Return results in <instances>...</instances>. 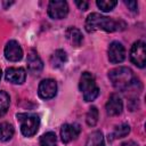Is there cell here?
Returning a JSON list of instances; mask_svg holds the SVG:
<instances>
[{
	"instance_id": "obj_1",
	"label": "cell",
	"mask_w": 146,
	"mask_h": 146,
	"mask_svg": "<svg viewBox=\"0 0 146 146\" xmlns=\"http://www.w3.org/2000/svg\"><path fill=\"white\" fill-rule=\"evenodd\" d=\"M125 26V23L121 19H113L97 13L90 14L86 19V30L88 32H94L98 30L105 32H116L124 30Z\"/></svg>"
},
{
	"instance_id": "obj_2",
	"label": "cell",
	"mask_w": 146,
	"mask_h": 146,
	"mask_svg": "<svg viewBox=\"0 0 146 146\" xmlns=\"http://www.w3.org/2000/svg\"><path fill=\"white\" fill-rule=\"evenodd\" d=\"M108 79L111 80L113 87L120 91H125L139 83L133 72L125 66H120L111 70L108 72Z\"/></svg>"
},
{
	"instance_id": "obj_3",
	"label": "cell",
	"mask_w": 146,
	"mask_h": 146,
	"mask_svg": "<svg viewBox=\"0 0 146 146\" xmlns=\"http://www.w3.org/2000/svg\"><path fill=\"white\" fill-rule=\"evenodd\" d=\"M79 88L83 94V99L86 102L95 100L99 95V88L96 84L95 78L89 72H83L80 78Z\"/></svg>"
},
{
	"instance_id": "obj_4",
	"label": "cell",
	"mask_w": 146,
	"mask_h": 146,
	"mask_svg": "<svg viewBox=\"0 0 146 146\" xmlns=\"http://www.w3.org/2000/svg\"><path fill=\"white\" fill-rule=\"evenodd\" d=\"M17 120L21 124V131L25 137H32L36 133L39 125H40V119L36 114L33 113H18L16 115Z\"/></svg>"
},
{
	"instance_id": "obj_5",
	"label": "cell",
	"mask_w": 146,
	"mask_h": 146,
	"mask_svg": "<svg viewBox=\"0 0 146 146\" xmlns=\"http://www.w3.org/2000/svg\"><path fill=\"white\" fill-rule=\"evenodd\" d=\"M130 59L136 66H138L140 68L145 67V64H146V46H145L144 41L138 40L132 44L131 50H130Z\"/></svg>"
},
{
	"instance_id": "obj_6",
	"label": "cell",
	"mask_w": 146,
	"mask_h": 146,
	"mask_svg": "<svg viewBox=\"0 0 146 146\" xmlns=\"http://www.w3.org/2000/svg\"><path fill=\"white\" fill-rule=\"evenodd\" d=\"M68 13V6L66 1L54 0L48 5V15L54 19H62Z\"/></svg>"
},
{
	"instance_id": "obj_7",
	"label": "cell",
	"mask_w": 146,
	"mask_h": 146,
	"mask_svg": "<svg viewBox=\"0 0 146 146\" xmlns=\"http://www.w3.org/2000/svg\"><path fill=\"white\" fill-rule=\"evenodd\" d=\"M38 94L43 99L54 98L57 94V83L52 79H44L40 82Z\"/></svg>"
},
{
	"instance_id": "obj_8",
	"label": "cell",
	"mask_w": 146,
	"mask_h": 146,
	"mask_svg": "<svg viewBox=\"0 0 146 146\" xmlns=\"http://www.w3.org/2000/svg\"><path fill=\"white\" fill-rule=\"evenodd\" d=\"M108 59L113 64H117L124 60L125 58V49L123 44L119 41H113L108 47Z\"/></svg>"
},
{
	"instance_id": "obj_9",
	"label": "cell",
	"mask_w": 146,
	"mask_h": 146,
	"mask_svg": "<svg viewBox=\"0 0 146 146\" xmlns=\"http://www.w3.org/2000/svg\"><path fill=\"white\" fill-rule=\"evenodd\" d=\"M5 57L10 62H18L22 59L23 50L17 41L10 40L7 42L5 47Z\"/></svg>"
},
{
	"instance_id": "obj_10",
	"label": "cell",
	"mask_w": 146,
	"mask_h": 146,
	"mask_svg": "<svg viewBox=\"0 0 146 146\" xmlns=\"http://www.w3.org/2000/svg\"><path fill=\"white\" fill-rule=\"evenodd\" d=\"M80 131H81V128L78 123H73V124L65 123V124H63L62 128H60V137H62L63 143L67 144V143L72 141L73 139H75L79 136Z\"/></svg>"
},
{
	"instance_id": "obj_11",
	"label": "cell",
	"mask_w": 146,
	"mask_h": 146,
	"mask_svg": "<svg viewBox=\"0 0 146 146\" xmlns=\"http://www.w3.org/2000/svg\"><path fill=\"white\" fill-rule=\"evenodd\" d=\"M26 63H27V68L32 74H40V72L43 68V63H42L41 58L39 57L38 52L33 49H31L27 52Z\"/></svg>"
},
{
	"instance_id": "obj_12",
	"label": "cell",
	"mask_w": 146,
	"mask_h": 146,
	"mask_svg": "<svg viewBox=\"0 0 146 146\" xmlns=\"http://www.w3.org/2000/svg\"><path fill=\"white\" fill-rule=\"evenodd\" d=\"M123 110V103L121 97L117 94H112L106 103V113L111 116H115L121 114Z\"/></svg>"
},
{
	"instance_id": "obj_13",
	"label": "cell",
	"mask_w": 146,
	"mask_h": 146,
	"mask_svg": "<svg viewBox=\"0 0 146 146\" xmlns=\"http://www.w3.org/2000/svg\"><path fill=\"white\" fill-rule=\"evenodd\" d=\"M26 79L25 70L22 67H9L6 70V80L14 84H22Z\"/></svg>"
},
{
	"instance_id": "obj_14",
	"label": "cell",
	"mask_w": 146,
	"mask_h": 146,
	"mask_svg": "<svg viewBox=\"0 0 146 146\" xmlns=\"http://www.w3.org/2000/svg\"><path fill=\"white\" fill-rule=\"evenodd\" d=\"M65 35L67 38V40L75 47H79L82 43L83 36L82 33L80 32V30H78L76 27H68L65 32Z\"/></svg>"
},
{
	"instance_id": "obj_15",
	"label": "cell",
	"mask_w": 146,
	"mask_h": 146,
	"mask_svg": "<svg viewBox=\"0 0 146 146\" xmlns=\"http://www.w3.org/2000/svg\"><path fill=\"white\" fill-rule=\"evenodd\" d=\"M67 60V55L63 49H57L50 57V64L52 67L58 68L62 67Z\"/></svg>"
},
{
	"instance_id": "obj_16",
	"label": "cell",
	"mask_w": 146,
	"mask_h": 146,
	"mask_svg": "<svg viewBox=\"0 0 146 146\" xmlns=\"http://www.w3.org/2000/svg\"><path fill=\"white\" fill-rule=\"evenodd\" d=\"M13 136H14V127L8 122L0 123V140L1 141H7Z\"/></svg>"
},
{
	"instance_id": "obj_17",
	"label": "cell",
	"mask_w": 146,
	"mask_h": 146,
	"mask_svg": "<svg viewBox=\"0 0 146 146\" xmlns=\"http://www.w3.org/2000/svg\"><path fill=\"white\" fill-rule=\"evenodd\" d=\"M86 146H105L104 136L100 131H94L88 137Z\"/></svg>"
},
{
	"instance_id": "obj_18",
	"label": "cell",
	"mask_w": 146,
	"mask_h": 146,
	"mask_svg": "<svg viewBox=\"0 0 146 146\" xmlns=\"http://www.w3.org/2000/svg\"><path fill=\"white\" fill-rule=\"evenodd\" d=\"M56 135L52 131L46 132L40 138V146H56Z\"/></svg>"
},
{
	"instance_id": "obj_19",
	"label": "cell",
	"mask_w": 146,
	"mask_h": 146,
	"mask_svg": "<svg viewBox=\"0 0 146 146\" xmlns=\"http://www.w3.org/2000/svg\"><path fill=\"white\" fill-rule=\"evenodd\" d=\"M98 115H99V112L97 110L96 106H91L87 113V116H86V121H87V124L89 127H94L96 125V123L98 122Z\"/></svg>"
},
{
	"instance_id": "obj_20",
	"label": "cell",
	"mask_w": 146,
	"mask_h": 146,
	"mask_svg": "<svg viewBox=\"0 0 146 146\" xmlns=\"http://www.w3.org/2000/svg\"><path fill=\"white\" fill-rule=\"evenodd\" d=\"M10 98L6 91H0V117L3 116L9 107Z\"/></svg>"
},
{
	"instance_id": "obj_21",
	"label": "cell",
	"mask_w": 146,
	"mask_h": 146,
	"mask_svg": "<svg viewBox=\"0 0 146 146\" xmlns=\"http://www.w3.org/2000/svg\"><path fill=\"white\" fill-rule=\"evenodd\" d=\"M129 132H130V125L128 123H121L120 125H117L115 128V130L113 132V137L114 138H123Z\"/></svg>"
},
{
	"instance_id": "obj_22",
	"label": "cell",
	"mask_w": 146,
	"mask_h": 146,
	"mask_svg": "<svg viewBox=\"0 0 146 146\" xmlns=\"http://www.w3.org/2000/svg\"><path fill=\"white\" fill-rule=\"evenodd\" d=\"M96 3L103 11H111L117 5V2L114 0H98Z\"/></svg>"
},
{
	"instance_id": "obj_23",
	"label": "cell",
	"mask_w": 146,
	"mask_h": 146,
	"mask_svg": "<svg viewBox=\"0 0 146 146\" xmlns=\"http://www.w3.org/2000/svg\"><path fill=\"white\" fill-rule=\"evenodd\" d=\"M124 3L127 5V7L131 11H137L138 10V3H137V1H125Z\"/></svg>"
},
{
	"instance_id": "obj_24",
	"label": "cell",
	"mask_w": 146,
	"mask_h": 146,
	"mask_svg": "<svg viewBox=\"0 0 146 146\" xmlns=\"http://www.w3.org/2000/svg\"><path fill=\"white\" fill-rule=\"evenodd\" d=\"M75 3L81 10H87L88 7H89V2L88 1H75Z\"/></svg>"
},
{
	"instance_id": "obj_25",
	"label": "cell",
	"mask_w": 146,
	"mask_h": 146,
	"mask_svg": "<svg viewBox=\"0 0 146 146\" xmlns=\"http://www.w3.org/2000/svg\"><path fill=\"white\" fill-rule=\"evenodd\" d=\"M122 146H138L137 144H135L133 141H127L124 144H122Z\"/></svg>"
},
{
	"instance_id": "obj_26",
	"label": "cell",
	"mask_w": 146,
	"mask_h": 146,
	"mask_svg": "<svg viewBox=\"0 0 146 146\" xmlns=\"http://www.w3.org/2000/svg\"><path fill=\"white\" fill-rule=\"evenodd\" d=\"M0 80H1V70H0Z\"/></svg>"
}]
</instances>
